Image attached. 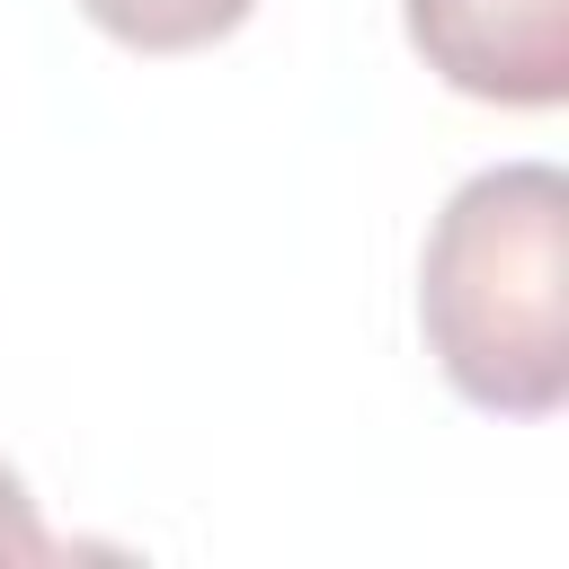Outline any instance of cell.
Segmentation results:
<instances>
[{"label":"cell","instance_id":"obj_1","mask_svg":"<svg viewBox=\"0 0 569 569\" xmlns=\"http://www.w3.org/2000/svg\"><path fill=\"white\" fill-rule=\"evenodd\" d=\"M418 329L471 409L551 418L569 400V178L551 160H507L445 196Z\"/></svg>","mask_w":569,"mask_h":569},{"label":"cell","instance_id":"obj_2","mask_svg":"<svg viewBox=\"0 0 569 569\" xmlns=\"http://www.w3.org/2000/svg\"><path fill=\"white\" fill-rule=\"evenodd\" d=\"M427 71L489 107L569 98V0H400Z\"/></svg>","mask_w":569,"mask_h":569},{"label":"cell","instance_id":"obj_3","mask_svg":"<svg viewBox=\"0 0 569 569\" xmlns=\"http://www.w3.org/2000/svg\"><path fill=\"white\" fill-rule=\"evenodd\" d=\"M258 0H80V18L133 53H196V44H222Z\"/></svg>","mask_w":569,"mask_h":569},{"label":"cell","instance_id":"obj_4","mask_svg":"<svg viewBox=\"0 0 569 569\" xmlns=\"http://www.w3.org/2000/svg\"><path fill=\"white\" fill-rule=\"evenodd\" d=\"M0 560H53V533H44V516L9 462H0Z\"/></svg>","mask_w":569,"mask_h":569}]
</instances>
